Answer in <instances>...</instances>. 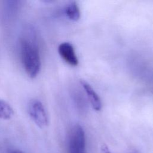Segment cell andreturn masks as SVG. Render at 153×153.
Returning a JSON list of instances; mask_svg holds the SVG:
<instances>
[{
  "mask_svg": "<svg viewBox=\"0 0 153 153\" xmlns=\"http://www.w3.org/2000/svg\"><path fill=\"white\" fill-rule=\"evenodd\" d=\"M30 117L40 128H44L48 124V117L43 104L38 100L33 99L28 106Z\"/></svg>",
  "mask_w": 153,
  "mask_h": 153,
  "instance_id": "3",
  "label": "cell"
},
{
  "mask_svg": "<svg viewBox=\"0 0 153 153\" xmlns=\"http://www.w3.org/2000/svg\"><path fill=\"white\" fill-rule=\"evenodd\" d=\"M20 51L23 68L30 78H35L41 69L39 50L34 38L23 36L20 40Z\"/></svg>",
  "mask_w": 153,
  "mask_h": 153,
  "instance_id": "1",
  "label": "cell"
},
{
  "mask_svg": "<svg viewBox=\"0 0 153 153\" xmlns=\"http://www.w3.org/2000/svg\"><path fill=\"white\" fill-rule=\"evenodd\" d=\"M66 17L72 21H77L80 18L79 8L76 2H71L65 8Z\"/></svg>",
  "mask_w": 153,
  "mask_h": 153,
  "instance_id": "6",
  "label": "cell"
},
{
  "mask_svg": "<svg viewBox=\"0 0 153 153\" xmlns=\"http://www.w3.org/2000/svg\"><path fill=\"white\" fill-rule=\"evenodd\" d=\"M100 152L101 153H113L111 151L109 148L106 145H103L100 148Z\"/></svg>",
  "mask_w": 153,
  "mask_h": 153,
  "instance_id": "8",
  "label": "cell"
},
{
  "mask_svg": "<svg viewBox=\"0 0 153 153\" xmlns=\"http://www.w3.org/2000/svg\"><path fill=\"white\" fill-rule=\"evenodd\" d=\"M9 153H25V152L19 149H14V150H11Z\"/></svg>",
  "mask_w": 153,
  "mask_h": 153,
  "instance_id": "9",
  "label": "cell"
},
{
  "mask_svg": "<svg viewBox=\"0 0 153 153\" xmlns=\"http://www.w3.org/2000/svg\"><path fill=\"white\" fill-rule=\"evenodd\" d=\"M14 114V111L11 106L4 100H0V118L10 119Z\"/></svg>",
  "mask_w": 153,
  "mask_h": 153,
  "instance_id": "7",
  "label": "cell"
},
{
  "mask_svg": "<svg viewBox=\"0 0 153 153\" xmlns=\"http://www.w3.org/2000/svg\"><path fill=\"white\" fill-rule=\"evenodd\" d=\"M69 146L70 153H86L85 133L79 124L74 126L71 130Z\"/></svg>",
  "mask_w": 153,
  "mask_h": 153,
  "instance_id": "2",
  "label": "cell"
},
{
  "mask_svg": "<svg viewBox=\"0 0 153 153\" xmlns=\"http://www.w3.org/2000/svg\"><path fill=\"white\" fill-rule=\"evenodd\" d=\"M80 83L86 93L92 108L95 111H100L102 108V102L99 95L95 92L91 86L85 81L81 80Z\"/></svg>",
  "mask_w": 153,
  "mask_h": 153,
  "instance_id": "5",
  "label": "cell"
},
{
  "mask_svg": "<svg viewBox=\"0 0 153 153\" xmlns=\"http://www.w3.org/2000/svg\"><path fill=\"white\" fill-rule=\"evenodd\" d=\"M58 52L63 60L72 66L78 64V59L73 45L68 42L61 43L58 47Z\"/></svg>",
  "mask_w": 153,
  "mask_h": 153,
  "instance_id": "4",
  "label": "cell"
}]
</instances>
